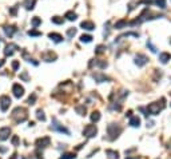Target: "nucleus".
I'll list each match as a JSON object with an SVG mask.
<instances>
[{
  "instance_id": "obj_1",
  "label": "nucleus",
  "mask_w": 171,
  "mask_h": 159,
  "mask_svg": "<svg viewBox=\"0 0 171 159\" xmlns=\"http://www.w3.org/2000/svg\"><path fill=\"white\" fill-rule=\"evenodd\" d=\"M11 118H12V120H15L18 124H20V123L27 120V118H28V111H27L24 107H16L12 111V114H11Z\"/></svg>"
},
{
  "instance_id": "obj_2",
  "label": "nucleus",
  "mask_w": 171,
  "mask_h": 159,
  "mask_svg": "<svg viewBox=\"0 0 171 159\" xmlns=\"http://www.w3.org/2000/svg\"><path fill=\"white\" fill-rule=\"evenodd\" d=\"M122 132V127H119V126H116L115 123H111L108 124V127H107V134L110 135V140H114L116 139L118 137H119V134Z\"/></svg>"
},
{
  "instance_id": "obj_3",
  "label": "nucleus",
  "mask_w": 171,
  "mask_h": 159,
  "mask_svg": "<svg viewBox=\"0 0 171 159\" xmlns=\"http://www.w3.org/2000/svg\"><path fill=\"white\" fill-rule=\"evenodd\" d=\"M98 134V128H96L95 124H87L83 130V135L87 138H94Z\"/></svg>"
},
{
  "instance_id": "obj_4",
  "label": "nucleus",
  "mask_w": 171,
  "mask_h": 159,
  "mask_svg": "<svg viewBox=\"0 0 171 159\" xmlns=\"http://www.w3.org/2000/svg\"><path fill=\"white\" fill-rule=\"evenodd\" d=\"M162 108H163V106H159L158 102H154V103H150V104L147 106V112L151 115H158L159 112L162 111Z\"/></svg>"
},
{
  "instance_id": "obj_5",
  "label": "nucleus",
  "mask_w": 171,
  "mask_h": 159,
  "mask_svg": "<svg viewBox=\"0 0 171 159\" xmlns=\"http://www.w3.org/2000/svg\"><path fill=\"white\" fill-rule=\"evenodd\" d=\"M11 106V98L7 95H3L0 98V108H1V111L6 112Z\"/></svg>"
},
{
  "instance_id": "obj_6",
  "label": "nucleus",
  "mask_w": 171,
  "mask_h": 159,
  "mask_svg": "<svg viewBox=\"0 0 171 159\" xmlns=\"http://www.w3.org/2000/svg\"><path fill=\"white\" fill-rule=\"evenodd\" d=\"M51 143V139L48 137H43V138H39V139H36L35 142V146L38 147V148H44V147L50 146Z\"/></svg>"
},
{
  "instance_id": "obj_7",
  "label": "nucleus",
  "mask_w": 171,
  "mask_h": 159,
  "mask_svg": "<svg viewBox=\"0 0 171 159\" xmlns=\"http://www.w3.org/2000/svg\"><path fill=\"white\" fill-rule=\"evenodd\" d=\"M19 50V47L15 44V43H10V44L6 46V50H4V55L6 56H12L16 51Z\"/></svg>"
},
{
  "instance_id": "obj_8",
  "label": "nucleus",
  "mask_w": 171,
  "mask_h": 159,
  "mask_svg": "<svg viewBox=\"0 0 171 159\" xmlns=\"http://www.w3.org/2000/svg\"><path fill=\"white\" fill-rule=\"evenodd\" d=\"M52 122H54V124L51 126V128H52V130H56V131H59V132H64L66 135H70V130H67L64 126H62L60 123H57L56 119H52Z\"/></svg>"
},
{
  "instance_id": "obj_9",
  "label": "nucleus",
  "mask_w": 171,
  "mask_h": 159,
  "mask_svg": "<svg viewBox=\"0 0 171 159\" xmlns=\"http://www.w3.org/2000/svg\"><path fill=\"white\" fill-rule=\"evenodd\" d=\"M149 63V57L146 56V55H143V54H138L135 56V64L138 67H143L144 64Z\"/></svg>"
},
{
  "instance_id": "obj_10",
  "label": "nucleus",
  "mask_w": 171,
  "mask_h": 159,
  "mask_svg": "<svg viewBox=\"0 0 171 159\" xmlns=\"http://www.w3.org/2000/svg\"><path fill=\"white\" fill-rule=\"evenodd\" d=\"M12 92H13V95H15V98H22V96L24 95V87L18 84V83H15L12 86Z\"/></svg>"
},
{
  "instance_id": "obj_11",
  "label": "nucleus",
  "mask_w": 171,
  "mask_h": 159,
  "mask_svg": "<svg viewBox=\"0 0 171 159\" xmlns=\"http://www.w3.org/2000/svg\"><path fill=\"white\" fill-rule=\"evenodd\" d=\"M41 59L46 62H54L56 59V54H54L52 51H46L41 54Z\"/></svg>"
},
{
  "instance_id": "obj_12",
  "label": "nucleus",
  "mask_w": 171,
  "mask_h": 159,
  "mask_svg": "<svg viewBox=\"0 0 171 159\" xmlns=\"http://www.w3.org/2000/svg\"><path fill=\"white\" fill-rule=\"evenodd\" d=\"M11 135V128L10 127H3L0 128V140H7Z\"/></svg>"
},
{
  "instance_id": "obj_13",
  "label": "nucleus",
  "mask_w": 171,
  "mask_h": 159,
  "mask_svg": "<svg viewBox=\"0 0 171 159\" xmlns=\"http://www.w3.org/2000/svg\"><path fill=\"white\" fill-rule=\"evenodd\" d=\"M80 27H82L83 29H87V31H92V29H95V24H94L92 22H88V20H86V22H82Z\"/></svg>"
},
{
  "instance_id": "obj_14",
  "label": "nucleus",
  "mask_w": 171,
  "mask_h": 159,
  "mask_svg": "<svg viewBox=\"0 0 171 159\" xmlns=\"http://www.w3.org/2000/svg\"><path fill=\"white\" fill-rule=\"evenodd\" d=\"M48 38H50L51 40H54L55 43H60V41H63V36L56 34V32H51V34H48Z\"/></svg>"
},
{
  "instance_id": "obj_15",
  "label": "nucleus",
  "mask_w": 171,
  "mask_h": 159,
  "mask_svg": "<svg viewBox=\"0 0 171 159\" xmlns=\"http://www.w3.org/2000/svg\"><path fill=\"white\" fill-rule=\"evenodd\" d=\"M4 32H6V35L7 36H13V34H15L16 32V28L13 26H6L4 27Z\"/></svg>"
},
{
  "instance_id": "obj_16",
  "label": "nucleus",
  "mask_w": 171,
  "mask_h": 159,
  "mask_svg": "<svg viewBox=\"0 0 171 159\" xmlns=\"http://www.w3.org/2000/svg\"><path fill=\"white\" fill-rule=\"evenodd\" d=\"M130 126L131 127H139L140 119L138 118V116H130Z\"/></svg>"
},
{
  "instance_id": "obj_17",
  "label": "nucleus",
  "mask_w": 171,
  "mask_h": 159,
  "mask_svg": "<svg viewBox=\"0 0 171 159\" xmlns=\"http://www.w3.org/2000/svg\"><path fill=\"white\" fill-rule=\"evenodd\" d=\"M170 59H171V55L167 54V52H162V54L159 55V60H160L163 64H166L168 60H170Z\"/></svg>"
},
{
  "instance_id": "obj_18",
  "label": "nucleus",
  "mask_w": 171,
  "mask_h": 159,
  "mask_svg": "<svg viewBox=\"0 0 171 159\" xmlns=\"http://www.w3.org/2000/svg\"><path fill=\"white\" fill-rule=\"evenodd\" d=\"M34 6H35V0H24L25 10H34Z\"/></svg>"
},
{
  "instance_id": "obj_19",
  "label": "nucleus",
  "mask_w": 171,
  "mask_h": 159,
  "mask_svg": "<svg viewBox=\"0 0 171 159\" xmlns=\"http://www.w3.org/2000/svg\"><path fill=\"white\" fill-rule=\"evenodd\" d=\"M94 79H95L98 83H102V82H106V80H108V78L104 76V75H100V74H95V75H94Z\"/></svg>"
},
{
  "instance_id": "obj_20",
  "label": "nucleus",
  "mask_w": 171,
  "mask_h": 159,
  "mask_svg": "<svg viewBox=\"0 0 171 159\" xmlns=\"http://www.w3.org/2000/svg\"><path fill=\"white\" fill-rule=\"evenodd\" d=\"M90 118H91V122H95V123H96V122L100 120V112H99V111H94L91 114V116H90Z\"/></svg>"
},
{
  "instance_id": "obj_21",
  "label": "nucleus",
  "mask_w": 171,
  "mask_h": 159,
  "mask_svg": "<svg viewBox=\"0 0 171 159\" xmlns=\"http://www.w3.org/2000/svg\"><path fill=\"white\" fill-rule=\"evenodd\" d=\"M31 24H32V27H34V28H36V27H39L41 24V19H40V18H38V16H35V18L31 20Z\"/></svg>"
},
{
  "instance_id": "obj_22",
  "label": "nucleus",
  "mask_w": 171,
  "mask_h": 159,
  "mask_svg": "<svg viewBox=\"0 0 171 159\" xmlns=\"http://www.w3.org/2000/svg\"><path fill=\"white\" fill-rule=\"evenodd\" d=\"M106 154H107V155H110V158H112V159H119V153H118V151L107 150V151H106Z\"/></svg>"
},
{
  "instance_id": "obj_23",
  "label": "nucleus",
  "mask_w": 171,
  "mask_h": 159,
  "mask_svg": "<svg viewBox=\"0 0 171 159\" xmlns=\"http://www.w3.org/2000/svg\"><path fill=\"white\" fill-rule=\"evenodd\" d=\"M126 26H127L126 20H119V22L115 23V28H116V29H122L123 27H126Z\"/></svg>"
},
{
  "instance_id": "obj_24",
  "label": "nucleus",
  "mask_w": 171,
  "mask_h": 159,
  "mask_svg": "<svg viewBox=\"0 0 171 159\" xmlns=\"http://www.w3.org/2000/svg\"><path fill=\"white\" fill-rule=\"evenodd\" d=\"M80 41H82V43H91L92 36L91 35H82L80 36Z\"/></svg>"
},
{
  "instance_id": "obj_25",
  "label": "nucleus",
  "mask_w": 171,
  "mask_h": 159,
  "mask_svg": "<svg viewBox=\"0 0 171 159\" xmlns=\"http://www.w3.org/2000/svg\"><path fill=\"white\" fill-rule=\"evenodd\" d=\"M66 18L68 20H71V22H74V20H76V18H78V16H76L75 12H72V11H68V12L66 13Z\"/></svg>"
},
{
  "instance_id": "obj_26",
  "label": "nucleus",
  "mask_w": 171,
  "mask_h": 159,
  "mask_svg": "<svg viewBox=\"0 0 171 159\" xmlns=\"http://www.w3.org/2000/svg\"><path fill=\"white\" fill-rule=\"evenodd\" d=\"M75 158H76V155L74 153H64L59 159H75Z\"/></svg>"
},
{
  "instance_id": "obj_27",
  "label": "nucleus",
  "mask_w": 171,
  "mask_h": 159,
  "mask_svg": "<svg viewBox=\"0 0 171 159\" xmlns=\"http://www.w3.org/2000/svg\"><path fill=\"white\" fill-rule=\"evenodd\" d=\"M36 118L41 122L46 120V115H44V112H43V110H38V111H36Z\"/></svg>"
},
{
  "instance_id": "obj_28",
  "label": "nucleus",
  "mask_w": 171,
  "mask_h": 159,
  "mask_svg": "<svg viewBox=\"0 0 171 159\" xmlns=\"http://www.w3.org/2000/svg\"><path fill=\"white\" fill-rule=\"evenodd\" d=\"M75 111L78 112L79 115H86V107H84V106H76Z\"/></svg>"
},
{
  "instance_id": "obj_29",
  "label": "nucleus",
  "mask_w": 171,
  "mask_h": 159,
  "mask_svg": "<svg viewBox=\"0 0 171 159\" xmlns=\"http://www.w3.org/2000/svg\"><path fill=\"white\" fill-rule=\"evenodd\" d=\"M52 23H55V24H63L64 19L63 18H59V16H54L52 18Z\"/></svg>"
},
{
  "instance_id": "obj_30",
  "label": "nucleus",
  "mask_w": 171,
  "mask_h": 159,
  "mask_svg": "<svg viewBox=\"0 0 171 159\" xmlns=\"http://www.w3.org/2000/svg\"><path fill=\"white\" fill-rule=\"evenodd\" d=\"M11 142H12L13 146H19V144H20V139H19V137H18V135H13L12 139H11Z\"/></svg>"
},
{
  "instance_id": "obj_31",
  "label": "nucleus",
  "mask_w": 171,
  "mask_h": 159,
  "mask_svg": "<svg viewBox=\"0 0 171 159\" xmlns=\"http://www.w3.org/2000/svg\"><path fill=\"white\" fill-rule=\"evenodd\" d=\"M35 102H36V94H32V95L28 98L27 103H28V104H35Z\"/></svg>"
},
{
  "instance_id": "obj_32",
  "label": "nucleus",
  "mask_w": 171,
  "mask_h": 159,
  "mask_svg": "<svg viewBox=\"0 0 171 159\" xmlns=\"http://www.w3.org/2000/svg\"><path fill=\"white\" fill-rule=\"evenodd\" d=\"M28 35L29 36H41V32L36 31V29H29V31H28Z\"/></svg>"
},
{
  "instance_id": "obj_33",
  "label": "nucleus",
  "mask_w": 171,
  "mask_h": 159,
  "mask_svg": "<svg viewBox=\"0 0 171 159\" xmlns=\"http://www.w3.org/2000/svg\"><path fill=\"white\" fill-rule=\"evenodd\" d=\"M155 3L160 8H166V0H155Z\"/></svg>"
},
{
  "instance_id": "obj_34",
  "label": "nucleus",
  "mask_w": 171,
  "mask_h": 159,
  "mask_svg": "<svg viewBox=\"0 0 171 159\" xmlns=\"http://www.w3.org/2000/svg\"><path fill=\"white\" fill-rule=\"evenodd\" d=\"M67 35H68V38H72V36L76 35V28H70L68 31H67Z\"/></svg>"
},
{
  "instance_id": "obj_35",
  "label": "nucleus",
  "mask_w": 171,
  "mask_h": 159,
  "mask_svg": "<svg viewBox=\"0 0 171 159\" xmlns=\"http://www.w3.org/2000/svg\"><path fill=\"white\" fill-rule=\"evenodd\" d=\"M104 50H106V46H98L96 50H95V52L96 54H102V52H104Z\"/></svg>"
},
{
  "instance_id": "obj_36",
  "label": "nucleus",
  "mask_w": 171,
  "mask_h": 159,
  "mask_svg": "<svg viewBox=\"0 0 171 159\" xmlns=\"http://www.w3.org/2000/svg\"><path fill=\"white\" fill-rule=\"evenodd\" d=\"M20 78H22L23 80H25V82H28V75H27V71H23V74L22 75H20Z\"/></svg>"
},
{
  "instance_id": "obj_37",
  "label": "nucleus",
  "mask_w": 171,
  "mask_h": 159,
  "mask_svg": "<svg viewBox=\"0 0 171 159\" xmlns=\"http://www.w3.org/2000/svg\"><path fill=\"white\" fill-rule=\"evenodd\" d=\"M12 68H13V70H18V68H19V62H18V60H15V62H13V63H12Z\"/></svg>"
},
{
  "instance_id": "obj_38",
  "label": "nucleus",
  "mask_w": 171,
  "mask_h": 159,
  "mask_svg": "<svg viewBox=\"0 0 171 159\" xmlns=\"http://www.w3.org/2000/svg\"><path fill=\"white\" fill-rule=\"evenodd\" d=\"M147 46H149V47L151 48V51H152V52H156V48H155V47H154V46L151 44V41H147Z\"/></svg>"
},
{
  "instance_id": "obj_39",
  "label": "nucleus",
  "mask_w": 171,
  "mask_h": 159,
  "mask_svg": "<svg viewBox=\"0 0 171 159\" xmlns=\"http://www.w3.org/2000/svg\"><path fill=\"white\" fill-rule=\"evenodd\" d=\"M4 63H6V60H4V59H0V67H3Z\"/></svg>"
},
{
  "instance_id": "obj_40",
  "label": "nucleus",
  "mask_w": 171,
  "mask_h": 159,
  "mask_svg": "<svg viewBox=\"0 0 171 159\" xmlns=\"http://www.w3.org/2000/svg\"><path fill=\"white\" fill-rule=\"evenodd\" d=\"M6 151H7L6 147H1V148H0V153H6Z\"/></svg>"
},
{
  "instance_id": "obj_41",
  "label": "nucleus",
  "mask_w": 171,
  "mask_h": 159,
  "mask_svg": "<svg viewBox=\"0 0 171 159\" xmlns=\"http://www.w3.org/2000/svg\"><path fill=\"white\" fill-rule=\"evenodd\" d=\"M11 13H12V15H15V13H16V7H15V8H12V10H11Z\"/></svg>"
},
{
  "instance_id": "obj_42",
  "label": "nucleus",
  "mask_w": 171,
  "mask_h": 159,
  "mask_svg": "<svg viewBox=\"0 0 171 159\" xmlns=\"http://www.w3.org/2000/svg\"><path fill=\"white\" fill-rule=\"evenodd\" d=\"M10 159H18V155H16V154H13V155L12 156H11V158Z\"/></svg>"
},
{
  "instance_id": "obj_43",
  "label": "nucleus",
  "mask_w": 171,
  "mask_h": 159,
  "mask_svg": "<svg viewBox=\"0 0 171 159\" xmlns=\"http://www.w3.org/2000/svg\"><path fill=\"white\" fill-rule=\"evenodd\" d=\"M131 114H132V111H128V112L126 114V116H131Z\"/></svg>"
},
{
  "instance_id": "obj_44",
  "label": "nucleus",
  "mask_w": 171,
  "mask_h": 159,
  "mask_svg": "<svg viewBox=\"0 0 171 159\" xmlns=\"http://www.w3.org/2000/svg\"><path fill=\"white\" fill-rule=\"evenodd\" d=\"M126 159H132V158H130V156H128V158H126Z\"/></svg>"
}]
</instances>
